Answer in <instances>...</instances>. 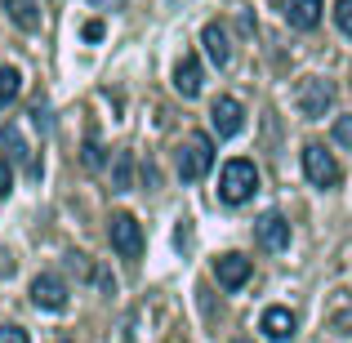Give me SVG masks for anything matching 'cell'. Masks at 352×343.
<instances>
[{
	"mask_svg": "<svg viewBox=\"0 0 352 343\" xmlns=\"http://www.w3.org/2000/svg\"><path fill=\"white\" fill-rule=\"evenodd\" d=\"M254 192H258V170H254V161H245V156L228 161L223 174H219V201L241 206V201H250Z\"/></svg>",
	"mask_w": 352,
	"mask_h": 343,
	"instance_id": "cell-1",
	"label": "cell"
},
{
	"mask_svg": "<svg viewBox=\"0 0 352 343\" xmlns=\"http://www.w3.org/2000/svg\"><path fill=\"white\" fill-rule=\"evenodd\" d=\"M210 165H214V143H210V134H188L179 147V179L183 183H197L210 174Z\"/></svg>",
	"mask_w": 352,
	"mask_h": 343,
	"instance_id": "cell-2",
	"label": "cell"
},
{
	"mask_svg": "<svg viewBox=\"0 0 352 343\" xmlns=\"http://www.w3.org/2000/svg\"><path fill=\"white\" fill-rule=\"evenodd\" d=\"M107 236H112V250L120 258H129L134 263L138 254H143V228H138V219L134 214H112V223H107Z\"/></svg>",
	"mask_w": 352,
	"mask_h": 343,
	"instance_id": "cell-3",
	"label": "cell"
},
{
	"mask_svg": "<svg viewBox=\"0 0 352 343\" xmlns=\"http://www.w3.org/2000/svg\"><path fill=\"white\" fill-rule=\"evenodd\" d=\"M303 174H308V183H317V188H335V183L344 179L339 161L321 143H308V147H303Z\"/></svg>",
	"mask_w": 352,
	"mask_h": 343,
	"instance_id": "cell-4",
	"label": "cell"
},
{
	"mask_svg": "<svg viewBox=\"0 0 352 343\" xmlns=\"http://www.w3.org/2000/svg\"><path fill=\"white\" fill-rule=\"evenodd\" d=\"M330 103H335V85H330V80L308 76L299 85V112L308 116V120H321V116L330 112Z\"/></svg>",
	"mask_w": 352,
	"mask_h": 343,
	"instance_id": "cell-5",
	"label": "cell"
},
{
	"mask_svg": "<svg viewBox=\"0 0 352 343\" xmlns=\"http://www.w3.org/2000/svg\"><path fill=\"white\" fill-rule=\"evenodd\" d=\"M32 303L41 312H63V308H67V281L54 276V272H41L32 281Z\"/></svg>",
	"mask_w": 352,
	"mask_h": 343,
	"instance_id": "cell-6",
	"label": "cell"
},
{
	"mask_svg": "<svg viewBox=\"0 0 352 343\" xmlns=\"http://www.w3.org/2000/svg\"><path fill=\"white\" fill-rule=\"evenodd\" d=\"M210 125H214V134L219 138H232V134H241L245 129V107L236 103V98H214L210 103Z\"/></svg>",
	"mask_w": 352,
	"mask_h": 343,
	"instance_id": "cell-7",
	"label": "cell"
},
{
	"mask_svg": "<svg viewBox=\"0 0 352 343\" xmlns=\"http://www.w3.org/2000/svg\"><path fill=\"white\" fill-rule=\"evenodd\" d=\"M0 143H5V156H9V161L23 165V170L32 174V179H41V161L32 156V147H27L23 129H18V125H5V129H0Z\"/></svg>",
	"mask_w": 352,
	"mask_h": 343,
	"instance_id": "cell-8",
	"label": "cell"
},
{
	"mask_svg": "<svg viewBox=\"0 0 352 343\" xmlns=\"http://www.w3.org/2000/svg\"><path fill=\"white\" fill-rule=\"evenodd\" d=\"M254 232H258V245L263 250H285L290 245V223H285V214H276V210H267V214L254 223Z\"/></svg>",
	"mask_w": 352,
	"mask_h": 343,
	"instance_id": "cell-9",
	"label": "cell"
},
{
	"mask_svg": "<svg viewBox=\"0 0 352 343\" xmlns=\"http://www.w3.org/2000/svg\"><path fill=\"white\" fill-rule=\"evenodd\" d=\"M214 276L223 290H241L250 281V258L245 254H219L214 258Z\"/></svg>",
	"mask_w": 352,
	"mask_h": 343,
	"instance_id": "cell-10",
	"label": "cell"
},
{
	"mask_svg": "<svg viewBox=\"0 0 352 343\" xmlns=\"http://www.w3.org/2000/svg\"><path fill=\"white\" fill-rule=\"evenodd\" d=\"M201 85H206V80H201V58L197 54H183L179 67H174V89H179L183 98H197Z\"/></svg>",
	"mask_w": 352,
	"mask_h": 343,
	"instance_id": "cell-11",
	"label": "cell"
},
{
	"mask_svg": "<svg viewBox=\"0 0 352 343\" xmlns=\"http://www.w3.org/2000/svg\"><path fill=\"white\" fill-rule=\"evenodd\" d=\"M201 45H206V54H210L214 67H228V63H232V41H228V27L223 23H210L206 32H201Z\"/></svg>",
	"mask_w": 352,
	"mask_h": 343,
	"instance_id": "cell-12",
	"label": "cell"
},
{
	"mask_svg": "<svg viewBox=\"0 0 352 343\" xmlns=\"http://www.w3.org/2000/svg\"><path fill=\"white\" fill-rule=\"evenodd\" d=\"M258 330H263L267 339L285 343V339L294 335V312H290V308H263V317H258Z\"/></svg>",
	"mask_w": 352,
	"mask_h": 343,
	"instance_id": "cell-13",
	"label": "cell"
},
{
	"mask_svg": "<svg viewBox=\"0 0 352 343\" xmlns=\"http://www.w3.org/2000/svg\"><path fill=\"white\" fill-rule=\"evenodd\" d=\"M285 5V23L299 27V32H312L321 23V0H281Z\"/></svg>",
	"mask_w": 352,
	"mask_h": 343,
	"instance_id": "cell-14",
	"label": "cell"
},
{
	"mask_svg": "<svg viewBox=\"0 0 352 343\" xmlns=\"http://www.w3.org/2000/svg\"><path fill=\"white\" fill-rule=\"evenodd\" d=\"M0 5H5V14L14 18L23 32H36V27H41V5H36V0H0Z\"/></svg>",
	"mask_w": 352,
	"mask_h": 343,
	"instance_id": "cell-15",
	"label": "cell"
},
{
	"mask_svg": "<svg viewBox=\"0 0 352 343\" xmlns=\"http://www.w3.org/2000/svg\"><path fill=\"white\" fill-rule=\"evenodd\" d=\"M134 188V152H116L112 161V192H129Z\"/></svg>",
	"mask_w": 352,
	"mask_h": 343,
	"instance_id": "cell-16",
	"label": "cell"
},
{
	"mask_svg": "<svg viewBox=\"0 0 352 343\" xmlns=\"http://www.w3.org/2000/svg\"><path fill=\"white\" fill-rule=\"evenodd\" d=\"M18 94H23V76H18V67H0V112L18 103Z\"/></svg>",
	"mask_w": 352,
	"mask_h": 343,
	"instance_id": "cell-17",
	"label": "cell"
},
{
	"mask_svg": "<svg viewBox=\"0 0 352 343\" xmlns=\"http://www.w3.org/2000/svg\"><path fill=\"white\" fill-rule=\"evenodd\" d=\"M80 161H85V170H103V165H107V152L98 147V138H94V134L85 138V147H80Z\"/></svg>",
	"mask_w": 352,
	"mask_h": 343,
	"instance_id": "cell-18",
	"label": "cell"
},
{
	"mask_svg": "<svg viewBox=\"0 0 352 343\" xmlns=\"http://www.w3.org/2000/svg\"><path fill=\"white\" fill-rule=\"evenodd\" d=\"M335 23H339L344 36H352V0H339V5H335Z\"/></svg>",
	"mask_w": 352,
	"mask_h": 343,
	"instance_id": "cell-19",
	"label": "cell"
},
{
	"mask_svg": "<svg viewBox=\"0 0 352 343\" xmlns=\"http://www.w3.org/2000/svg\"><path fill=\"white\" fill-rule=\"evenodd\" d=\"M335 143L352 152V116H339V120H335Z\"/></svg>",
	"mask_w": 352,
	"mask_h": 343,
	"instance_id": "cell-20",
	"label": "cell"
},
{
	"mask_svg": "<svg viewBox=\"0 0 352 343\" xmlns=\"http://www.w3.org/2000/svg\"><path fill=\"white\" fill-rule=\"evenodd\" d=\"M14 192V165H9V156H0V197H9Z\"/></svg>",
	"mask_w": 352,
	"mask_h": 343,
	"instance_id": "cell-21",
	"label": "cell"
},
{
	"mask_svg": "<svg viewBox=\"0 0 352 343\" xmlns=\"http://www.w3.org/2000/svg\"><path fill=\"white\" fill-rule=\"evenodd\" d=\"M0 343H32L23 326H0Z\"/></svg>",
	"mask_w": 352,
	"mask_h": 343,
	"instance_id": "cell-22",
	"label": "cell"
},
{
	"mask_svg": "<svg viewBox=\"0 0 352 343\" xmlns=\"http://www.w3.org/2000/svg\"><path fill=\"white\" fill-rule=\"evenodd\" d=\"M80 36H85V41H103V23H98V18H94V23H85V32H80Z\"/></svg>",
	"mask_w": 352,
	"mask_h": 343,
	"instance_id": "cell-23",
	"label": "cell"
},
{
	"mask_svg": "<svg viewBox=\"0 0 352 343\" xmlns=\"http://www.w3.org/2000/svg\"><path fill=\"white\" fill-rule=\"evenodd\" d=\"M335 330H339V335H352V312H339V317H335Z\"/></svg>",
	"mask_w": 352,
	"mask_h": 343,
	"instance_id": "cell-24",
	"label": "cell"
},
{
	"mask_svg": "<svg viewBox=\"0 0 352 343\" xmlns=\"http://www.w3.org/2000/svg\"><path fill=\"white\" fill-rule=\"evenodd\" d=\"M94 5H125V0H94Z\"/></svg>",
	"mask_w": 352,
	"mask_h": 343,
	"instance_id": "cell-25",
	"label": "cell"
},
{
	"mask_svg": "<svg viewBox=\"0 0 352 343\" xmlns=\"http://www.w3.org/2000/svg\"><path fill=\"white\" fill-rule=\"evenodd\" d=\"M236 343H250V339H236Z\"/></svg>",
	"mask_w": 352,
	"mask_h": 343,
	"instance_id": "cell-26",
	"label": "cell"
}]
</instances>
